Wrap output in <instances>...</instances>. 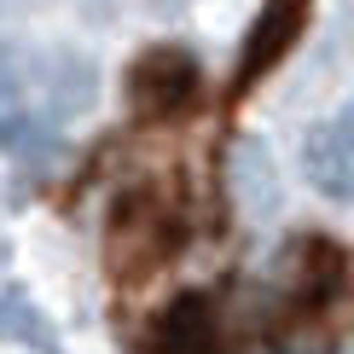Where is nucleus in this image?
Returning a JSON list of instances; mask_svg holds the SVG:
<instances>
[{"mask_svg":"<svg viewBox=\"0 0 354 354\" xmlns=\"http://www.w3.org/2000/svg\"><path fill=\"white\" fill-rule=\"evenodd\" d=\"M302 174H308L314 192H326L337 203L354 192V105L337 111L331 122H319L302 140Z\"/></svg>","mask_w":354,"mask_h":354,"instance_id":"1","label":"nucleus"},{"mask_svg":"<svg viewBox=\"0 0 354 354\" xmlns=\"http://www.w3.org/2000/svg\"><path fill=\"white\" fill-rule=\"evenodd\" d=\"M93 64L87 58H58V70H53V105L58 111H82L87 99H93Z\"/></svg>","mask_w":354,"mask_h":354,"instance_id":"7","label":"nucleus"},{"mask_svg":"<svg viewBox=\"0 0 354 354\" xmlns=\"http://www.w3.org/2000/svg\"><path fill=\"white\" fill-rule=\"evenodd\" d=\"M297 24H302V0H268L256 35H250V47H244V82L261 76V70H268L273 58L297 41Z\"/></svg>","mask_w":354,"mask_h":354,"instance_id":"5","label":"nucleus"},{"mask_svg":"<svg viewBox=\"0 0 354 354\" xmlns=\"http://www.w3.org/2000/svg\"><path fill=\"white\" fill-rule=\"evenodd\" d=\"M0 337L6 343H24V348H41V354H53V326L35 314V302L24 297V290H0Z\"/></svg>","mask_w":354,"mask_h":354,"instance_id":"6","label":"nucleus"},{"mask_svg":"<svg viewBox=\"0 0 354 354\" xmlns=\"http://www.w3.org/2000/svg\"><path fill=\"white\" fill-rule=\"evenodd\" d=\"M128 93H134V105L145 116H174L180 105H192V93H198V64H192L180 47H157V53H145L134 64Z\"/></svg>","mask_w":354,"mask_h":354,"instance_id":"2","label":"nucleus"},{"mask_svg":"<svg viewBox=\"0 0 354 354\" xmlns=\"http://www.w3.org/2000/svg\"><path fill=\"white\" fill-rule=\"evenodd\" d=\"M221 331H215V308L209 297H180L157 326V354H215Z\"/></svg>","mask_w":354,"mask_h":354,"instance_id":"4","label":"nucleus"},{"mask_svg":"<svg viewBox=\"0 0 354 354\" xmlns=\"http://www.w3.org/2000/svg\"><path fill=\"white\" fill-rule=\"evenodd\" d=\"M227 180H232V198H239V209L250 221L279 215V198H285V192H279V169H273V157H268L261 140H239V145H232Z\"/></svg>","mask_w":354,"mask_h":354,"instance_id":"3","label":"nucleus"}]
</instances>
